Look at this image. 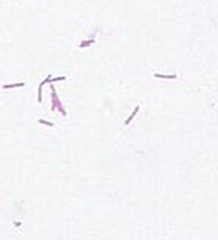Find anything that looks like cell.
Here are the masks:
<instances>
[{"label": "cell", "instance_id": "6da1fadb", "mask_svg": "<svg viewBox=\"0 0 218 240\" xmlns=\"http://www.w3.org/2000/svg\"><path fill=\"white\" fill-rule=\"evenodd\" d=\"M51 98H53V103H51V111H54V109H59L62 115H67V112H66V109L62 108V105H61V101L58 100V95H56V90H54L53 87H51Z\"/></svg>", "mask_w": 218, "mask_h": 240}, {"label": "cell", "instance_id": "7a4b0ae2", "mask_svg": "<svg viewBox=\"0 0 218 240\" xmlns=\"http://www.w3.org/2000/svg\"><path fill=\"white\" fill-rule=\"evenodd\" d=\"M139 109H140V106L137 105V106H135V108H134V111H132V114H131V115L128 117V118H126V120H125V125H128V123H131V120H132V118L135 117V114H137V112H139Z\"/></svg>", "mask_w": 218, "mask_h": 240}, {"label": "cell", "instance_id": "3957f363", "mask_svg": "<svg viewBox=\"0 0 218 240\" xmlns=\"http://www.w3.org/2000/svg\"><path fill=\"white\" fill-rule=\"evenodd\" d=\"M153 77H156V78H178V75L176 73H171V75H160V73H153Z\"/></svg>", "mask_w": 218, "mask_h": 240}, {"label": "cell", "instance_id": "277c9868", "mask_svg": "<svg viewBox=\"0 0 218 240\" xmlns=\"http://www.w3.org/2000/svg\"><path fill=\"white\" fill-rule=\"evenodd\" d=\"M25 83H16V84H5L3 89H11V87H23Z\"/></svg>", "mask_w": 218, "mask_h": 240}, {"label": "cell", "instance_id": "5b68a950", "mask_svg": "<svg viewBox=\"0 0 218 240\" xmlns=\"http://www.w3.org/2000/svg\"><path fill=\"white\" fill-rule=\"evenodd\" d=\"M95 42V39L92 38V39H89V41H84V42H81L79 44V49H84V47H87V45H90V44H94Z\"/></svg>", "mask_w": 218, "mask_h": 240}, {"label": "cell", "instance_id": "8992f818", "mask_svg": "<svg viewBox=\"0 0 218 240\" xmlns=\"http://www.w3.org/2000/svg\"><path fill=\"white\" fill-rule=\"evenodd\" d=\"M39 123H42V125H47V126H54L51 122H48V120H44V118H39Z\"/></svg>", "mask_w": 218, "mask_h": 240}]
</instances>
